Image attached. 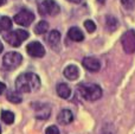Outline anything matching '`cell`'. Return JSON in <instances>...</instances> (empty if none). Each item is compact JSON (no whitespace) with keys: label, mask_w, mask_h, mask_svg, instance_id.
Wrapping results in <instances>:
<instances>
[{"label":"cell","mask_w":135,"mask_h":134,"mask_svg":"<svg viewBox=\"0 0 135 134\" xmlns=\"http://www.w3.org/2000/svg\"><path fill=\"white\" fill-rule=\"evenodd\" d=\"M40 78L36 74L26 73L21 74L16 80V88L19 93H31L39 89Z\"/></svg>","instance_id":"obj_1"},{"label":"cell","mask_w":135,"mask_h":134,"mask_svg":"<svg viewBox=\"0 0 135 134\" xmlns=\"http://www.w3.org/2000/svg\"><path fill=\"white\" fill-rule=\"evenodd\" d=\"M81 96L86 101H96L102 96V89L98 84L94 83H82L77 87Z\"/></svg>","instance_id":"obj_2"},{"label":"cell","mask_w":135,"mask_h":134,"mask_svg":"<svg viewBox=\"0 0 135 134\" xmlns=\"http://www.w3.org/2000/svg\"><path fill=\"white\" fill-rule=\"evenodd\" d=\"M27 38H28V32L25 30H16V31H12V32L4 36V39L6 40L9 45H12V46H14V47L20 46L21 43L25 39H27Z\"/></svg>","instance_id":"obj_3"},{"label":"cell","mask_w":135,"mask_h":134,"mask_svg":"<svg viewBox=\"0 0 135 134\" xmlns=\"http://www.w3.org/2000/svg\"><path fill=\"white\" fill-rule=\"evenodd\" d=\"M38 11L40 16H56L59 13V6L55 0H39Z\"/></svg>","instance_id":"obj_4"},{"label":"cell","mask_w":135,"mask_h":134,"mask_svg":"<svg viewBox=\"0 0 135 134\" xmlns=\"http://www.w3.org/2000/svg\"><path fill=\"white\" fill-rule=\"evenodd\" d=\"M21 61H23V57H21L20 54L18 52H7L6 55L2 58V65L6 70H13L17 66L20 65Z\"/></svg>","instance_id":"obj_5"},{"label":"cell","mask_w":135,"mask_h":134,"mask_svg":"<svg viewBox=\"0 0 135 134\" xmlns=\"http://www.w3.org/2000/svg\"><path fill=\"white\" fill-rule=\"evenodd\" d=\"M121 44L126 54L128 55L134 54L135 52V31L134 30H128L122 35Z\"/></svg>","instance_id":"obj_6"},{"label":"cell","mask_w":135,"mask_h":134,"mask_svg":"<svg viewBox=\"0 0 135 134\" xmlns=\"http://www.w3.org/2000/svg\"><path fill=\"white\" fill-rule=\"evenodd\" d=\"M33 20H35V14L31 11H26V9H23V11H20L19 13H17L14 16V21L23 26L30 25Z\"/></svg>","instance_id":"obj_7"},{"label":"cell","mask_w":135,"mask_h":134,"mask_svg":"<svg viewBox=\"0 0 135 134\" xmlns=\"http://www.w3.org/2000/svg\"><path fill=\"white\" fill-rule=\"evenodd\" d=\"M26 51H27V54L30 55V56L38 57V58H40V57H43L45 55L44 46H43V45L40 44L39 42H32V43H30V44L27 45V47H26Z\"/></svg>","instance_id":"obj_8"},{"label":"cell","mask_w":135,"mask_h":134,"mask_svg":"<svg viewBox=\"0 0 135 134\" xmlns=\"http://www.w3.org/2000/svg\"><path fill=\"white\" fill-rule=\"evenodd\" d=\"M82 64H83V66L86 70L91 71V73H96V71H98L101 69L100 61L97 58H95V57H85L83 59V62H82Z\"/></svg>","instance_id":"obj_9"},{"label":"cell","mask_w":135,"mask_h":134,"mask_svg":"<svg viewBox=\"0 0 135 134\" xmlns=\"http://www.w3.org/2000/svg\"><path fill=\"white\" fill-rule=\"evenodd\" d=\"M58 122L62 123V125H69V123L72 122L74 120V114L71 113V111L69 109H63L61 111V113L58 114Z\"/></svg>","instance_id":"obj_10"},{"label":"cell","mask_w":135,"mask_h":134,"mask_svg":"<svg viewBox=\"0 0 135 134\" xmlns=\"http://www.w3.org/2000/svg\"><path fill=\"white\" fill-rule=\"evenodd\" d=\"M47 42H49L50 46H51L54 50L58 49V45H59V43H61V33L56 30L51 31L49 37H47Z\"/></svg>","instance_id":"obj_11"},{"label":"cell","mask_w":135,"mask_h":134,"mask_svg":"<svg viewBox=\"0 0 135 134\" xmlns=\"http://www.w3.org/2000/svg\"><path fill=\"white\" fill-rule=\"evenodd\" d=\"M64 76L70 81H75L78 78L79 76V70L76 65H68L64 69Z\"/></svg>","instance_id":"obj_12"},{"label":"cell","mask_w":135,"mask_h":134,"mask_svg":"<svg viewBox=\"0 0 135 134\" xmlns=\"http://www.w3.org/2000/svg\"><path fill=\"white\" fill-rule=\"evenodd\" d=\"M68 36L74 42H82L84 39V35L78 27H71L68 32Z\"/></svg>","instance_id":"obj_13"},{"label":"cell","mask_w":135,"mask_h":134,"mask_svg":"<svg viewBox=\"0 0 135 134\" xmlns=\"http://www.w3.org/2000/svg\"><path fill=\"white\" fill-rule=\"evenodd\" d=\"M57 94L62 99H69L70 95H71V89L65 83H59L57 85Z\"/></svg>","instance_id":"obj_14"},{"label":"cell","mask_w":135,"mask_h":134,"mask_svg":"<svg viewBox=\"0 0 135 134\" xmlns=\"http://www.w3.org/2000/svg\"><path fill=\"white\" fill-rule=\"evenodd\" d=\"M1 119H2V121H4L5 123L11 125V123H13V121H14V114L12 113V112H9V111H2Z\"/></svg>","instance_id":"obj_15"},{"label":"cell","mask_w":135,"mask_h":134,"mask_svg":"<svg viewBox=\"0 0 135 134\" xmlns=\"http://www.w3.org/2000/svg\"><path fill=\"white\" fill-rule=\"evenodd\" d=\"M47 28H49V24L45 20H42V21H39V23L37 24V26L35 27V32L37 33V35H43V33H45L47 31Z\"/></svg>","instance_id":"obj_16"},{"label":"cell","mask_w":135,"mask_h":134,"mask_svg":"<svg viewBox=\"0 0 135 134\" xmlns=\"http://www.w3.org/2000/svg\"><path fill=\"white\" fill-rule=\"evenodd\" d=\"M7 100L12 103H20L21 102V96L16 92H8L7 93Z\"/></svg>","instance_id":"obj_17"},{"label":"cell","mask_w":135,"mask_h":134,"mask_svg":"<svg viewBox=\"0 0 135 134\" xmlns=\"http://www.w3.org/2000/svg\"><path fill=\"white\" fill-rule=\"evenodd\" d=\"M107 27L109 28L110 31H114L115 28L117 27V21L114 17H112V16L107 17Z\"/></svg>","instance_id":"obj_18"},{"label":"cell","mask_w":135,"mask_h":134,"mask_svg":"<svg viewBox=\"0 0 135 134\" xmlns=\"http://www.w3.org/2000/svg\"><path fill=\"white\" fill-rule=\"evenodd\" d=\"M1 20V26H2V30H11L12 27V21L8 17H1L0 18Z\"/></svg>","instance_id":"obj_19"},{"label":"cell","mask_w":135,"mask_h":134,"mask_svg":"<svg viewBox=\"0 0 135 134\" xmlns=\"http://www.w3.org/2000/svg\"><path fill=\"white\" fill-rule=\"evenodd\" d=\"M84 27H85V30L88 31L89 33H93L94 31L96 30V25L93 20H85L84 21Z\"/></svg>","instance_id":"obj_20"},{"label":"cell","mask_w":135,"mask_h":134,"mask_svg":"<svg viewBox=\"0 0 135 134\" xmlns=\"http://www.w3.org/2000/svg\"><path fill=\"white\" fill-rule=\"evenodd\" d=\"M121 2L127 9H133L135 6V0H121Z\"/></svg>","instance_id":"obj_21"},{"label":"cell","mask_w":135,"mask_h":134,"mask_svg":"<svg viewBox=\"0 0 135 134\" xmlns=\"http://www.w3.org/2000/svg\"><path fill=\"white\" fill-rule=\"evenodd\" d=\"M45 134H59V131L56 126H50V127L46 128V132Z\"/></svg>","instance_id":"obj_22"},{"label":"cell","mask_w":135,"mask_h":134,"mask_svg":"<svg viewBox=\"0 0 135 134\" xmlns=\"http://www.w3.org/2000/svg\"><path fill=\"white\" fill-rule=\"evenodd\" d=\"M5 90H6V85H5L2 82H0V94H2Z\"/></svg>","instance_id":"obj_23"},{"label":"cell","mask_w":135,"mask_h":134,"mask_svg":"<svg viewBox=\"0 0 135 134\" xmlns=\"http://www.w3.org/2000/svg\"><path fill=\"white\" fill-rule=\"evenodd\" d=\"M2 50H4V45H2L1 42H0V52H2Z\"/></svg>","instance_id":"obj_24"},{"label":"cell","mask_w":135,"mask_h":134,"mask_svg":"<svg viewBox=\"0 0 135 134\" xmlns=\"http://www.w3.org/2000/svg\"><path fill=\"white\" fill-rule=\"evenodd\" d=\"M69 1H71V2H76V4H78V2H81V0H69Z\"/></svg>","instance_id":"obj_25"},{"label":"cell","mask_w":135,"mask_h":134,"mask_svg":"<svg viewBox=\"0 0 135 134\" xmlns=\"http://www.w3.org/2000/svg\"><path fill=\"white\" fill-rule=\"evenodd\" d=\"M5 2H6V0H0V6H1V5H4Z\"/></svg>","instance_id":"obj_26"},{"label":"cell","mask_w":135,"mask_h":134,"mask_svg":"<svg viewBox=\"0 0 135 134\" xmlns=\"http://www.w3.org/2000/svg\"><path fill=\"white\" fill-rule=\"evenodd\" d=\"M0 31H2V26H1V20H0Z\"/></svg>","instance_id":"obj_27"},{"label":"cell","mask_w":135,"mask_h":134,"mask_svg":"<svg viewBox=\"0 0 135 134\" xmlns=\"http://www.w3.org/2000/svg\"><path fill=\"white\" fill-rule=\"evenodd\" d=\"M0 134H1V127H0Z\"/></svg>","instance_id":"obj_28"}]
</instances>
